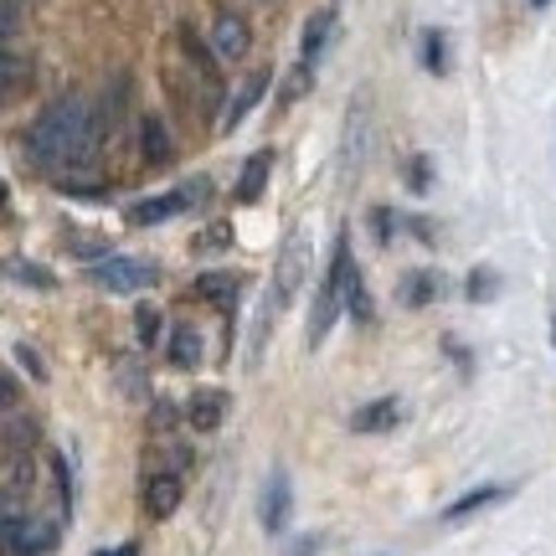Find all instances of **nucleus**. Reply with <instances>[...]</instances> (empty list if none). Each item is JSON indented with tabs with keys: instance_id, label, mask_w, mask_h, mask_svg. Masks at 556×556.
Segmentation results:
<instances>
[{
	"instance_id": "nucleus-8",
	"label": "nucleus",
	"mask_w": 556,
	"mask_h": 556,
	"mask_svg": "<svg viewBox=\"0 0 556 556\" xmlns=\"http://www.w3.org/2000/svg\"><path fill=\"white\" fill-rule=\"evenodd\" d=\"M5 546L11 556H52L58 552V526L52 520H21V510H5Z\"/></svg>"
},
{
	"instance_id": "nucleus-15",
	"label": "nucleus",
	"mask_w": 556,
	"mask_h": 556,
	"mask_svg": "<svg viewBox=\"0 0 556 556\" xmlns=\"http://www.w3.org/2000/svg\"><path fill=\"white\" fill-rule=\"evenodd\" d=\"M438 294H443V278L428 274V268H413V274L397 278V304L402 309H428Z\"/></svg>"
},
{
	"instance_id": "nucleus-10",
	"label": "nucleus",
	"mask_w": 556,
	"mask_h": 556,
	"mask_svg": "<svg viewBox=\"0 0 556 556\" xmlns=\"http://www.w3.org/2000/svg\"><path fill=\"white\" fill-rule=\"evenodd\" d=\"M268 83H274V73L268 67H258V73H248V78L238 83V93L227 99V109H222V119H217V129L222 135H232V129H242V119L253 114L263 103V93H268Z\"/></svg>"
},
{
	"instance_id": "nucleus-17",
	"label": "nucleus",
	"mask_w": 556,
	"mask_h": 556,
	"mask_svg": "<svg viewBox=\"0 0 556 556\" xmlns=\"http://www.w3.org/2000/svg\"><path fill=\"white\" fill-rule=\"evenodd\" d=\"M268 170H274V155H268V150H253V155L242 160V176H238V201H242V206H253V201L263 197Z\"/></svg>"
},
{
	"instance_id": "nucleus-3",
	"label": "nucleus",
	"mask_w": 556,
	"mask_h": 556,
	"mask_svg": "<svg viewBox=\"0 0 556 556\" xmlns=\"http://www.w3.org/2000/svg\"><path fill=\"white\" fill-rule=\"evenodd\" d=\"M345 268H351V238L340 232V238H336V253H330V268L319 274L315 309H309V351H319V345L330 340L340 309H345Z\"/></svg>"
},
{
	"instance_id": "nucleus-11",
	"label": "nucleus",
	"mask_w": 556,
	"mask_h": 556,
	"mask_svg": "<svg viewBox=\"0 0 556 556\" xmlns=\"http://www.w3.org/2000/svg\"><path fill=\"white\" fill-rule=\"evenodd\" d=\"M180 407H186V428H191V433H217L232 402H227V392H222V387H197V392L180 402Z\"/></svg>"
},
{
	"instance_id": "nucleus-5",
	"label": "nucleus",
	"mask_w": 556,
	"mask_h": 556,
	"mask_svg": "<svg viewBox=\"0 0 556 556\" xmlns=\"http://www.w3.org/2000/svg\"><path fill=\"white\" fill-rule=\"evenodd\" d=\"M206 176H197V180H180V186H170V191H160V197H144V201H135L124 217H129V227H160V222H176V217H186L191 206H201L206 201Z\"/></svg>"
},
{
	"instance_id": "nucleus-16",
	"label": "nucleus",
	"mask_w": 556,
	"mask_h": 556,
	"mask_svg": "<svg viewBox=\"0 0 556 556\" xmlns=\"http://www.w3.org/2000/svg\"><path fill=\"white\" fill-rule=\"evenodd\" d=\"M397 422H402V402L397 397H377V402H366V407L351 413V428H356V433H392Z\"/></svg>"
},
{
	"instance_id": "nucleus-34",
	"label": "nucleus",
	"mask_w": 556,
	"mask_h": 556,
	"mask_svg": "<svg viewBox=\"0 0 556 556\" xmlns=\"http://www.w3.org/2000/svg\"><path fill=\"white\" fill-rule=\"evenodd\" d=\"M16 361H21V366H26V371H31L37 381H47V366H41V356L31 351V345H16Z\"/></svg>"
},
{
	"instance_id": "nucleus-29",
	"label": "nucleus",
	"mask_w": 556,
	"mask_h": 556,
	"mask_svg": "<svg viewBox=\"0 0 556 556\" xmlns=\"http://www.w3.org/2000/svg\"><path fill=\"white\" fill-rule=\"evenodd\" d=\"M464 294L475 299V304L495 299L500 294V274H495V268H475V274H469V283H464Z\"/></svg>"
},
{
	"instance_id": "nucleus-6",
	"label": "nucleus",
	"mask_w": 556,
	"mask_h": 556,
	"mask_svg": "<svg viewBox=\"0 0 556 556\" xmlns=\"http://www.w3.org/2000/svg\"><path fill=\"white\" fill-rule=\"evenodd\" d=\"M83 278H88L93 289H109V294H139V289H150V283L160 278V263L114 253V258H103V263H88V274Z\"/></svg>"
},
{
	"instance_id": "nucleus-32",
	"label": "nucleus",
	"mask_w": 556,
	"mask_h": 556,
	"mask_svg": "<svg viewBox=\"0 0 556 556\" xmlns=\"http://www.w3.org/2000/svg\"><path fill=\"white\" fill-rule=\"evenodd\" d=\"M407 186H413V197L428 191V155H407Z\"/></svg>"
},
{
	"instance_id": "nucleus-14",
	"label": "nucleus",
	"mask_w": 556,
	"mask_h": 556,
	"mask_svg": "<svg viewBox=\"0 0 556 556\" xmlns=\"http://www.w3.org/2000/svg\"><path fill=\"white\" fill-rule=\"evenodd\" d=\"M139 150H144V165H150V170H170V165H176V144L165 135L160 114H144V119H139Z\"/></svg>"
},
{
	"instance_id": "nucleus-13",
	"label": "nucleus",
	"mask_w": 556,
	"mask_h": 556,
	"mask_svg": "<svg viewBox=\"0 0 556 556\" xmlns=\"http://www.w3.org/2000/svg\"><path fill=\"white\" fill-rule=\"evenodd\" d=\"M191 294H197L201 304H212L217 315H232V309H238V299H242V278H238V274H222V268H212V274L197 278V289H191Z\"/></svg>"
},
{
	"instance_id": "nucleus-35",
	"label": "nucleus",
	"mask_w": 556,
	"mask_h": 556,
	"mask_svg": "<svg viewBox=\"0 0 556 556\" xmlns=\"http://www.w3.org/2000/svg\"><path fill=\"white\" fill-rule=\"evenodd\" d=\"M93 556H139L135 541H124V546H114V552H93Z\"/></svg>"
},
{
	"instance_id": "nucleus-30",
	"label": "nucleus",
	"mask_w": 556,
	"mask_h": 556,
	"mask_svg": "<svg viewBox=\"0 0 556 556\" xmlns=\"http://www.w3.org/2000/svg\"><path fill=\"white\" fill-rule=\"evenodd\" d=\"M191 248H197V253H222V248H232V227H227V222H212Z\"/></svg>"
},
{
	"instance_id": "nucleus-23",
	"label": "nucleus",
	"mask_w": 556,
	"mask_h": 556,
	"mask_svg": "<svg viewBox=\"0 0 556 556\" xmlns=\"http://www.w3.org/2000/svg\"><path fill=\"white\" fill-rule=\"evenodd\" d=\"M345 309H351L361 325L377 319V304H371V294H366V274L356 268V258H351V268H345Z\"/></svg>"
},
{
	"instance_id": "nucleus-36",
	"label": "nucleus",
	"mask_w": 556,
	"mask_h": 556,
	"mask_svg": "<svg viewBox=\"0 0 556 556\" xmlns=\"http://www.w3.org/2000/svg\"><path fill=\"white\" fill-rule=\"evenodd\" d=\"M16 5H21V0H16Z\"/></svg>"
},
{
	"instance_id": "nucleus-24",
	"label": "nucleus",
	"mask_w": 556,
	"mask_h": 556,
	"mask_svg": "<svg viewBox=\"0 0 556 556\" xmlns=\"http://www.w3.org/2000/svg\"><path fill=\"white\" fill-rule=\"evenodd\" d=\"M114 377H119V392L129 402H150V381H144V366L135 356H119L114 361Z\"/></svg>"
},
{
	"instance_id": "nucleus-9",
	"label": "nucleus",
	"mask_w": 556,
	"mask_h": 556,
	"mask_svg": "<svg viewBox=\"0 0 556 556\" xmlns=\"http://www.w3.org/2000/svg\"><path fill=\"white\" fill-rule=\"evenodd\" d=\"M289 516H294V484H289L283 469H274V475L263 479L258 520H263V531H268V536H283V531H289Z\"/></svg>"
},
{
	"instance_id": "nucleus-2",
	"label": "nucleus",
	"mask_w": 556,
	"mask_h": 556,
	"mask_svg": "<svg viewBox=\"0 0 556 556\" xmlns=\"http://www.w3.org/2000/svg\"><path fill=\"white\" fill-rule=\"evenodd\" d=\"M304 278H309V238L304 232H289L283 248H278V263H274V278H268V294L258 304V325H253V345H248V366H258L263 361V345L274 336V325L283 319V309L294 304V294L304 289Z\"/></svg>"
},
{
	"instance_id": "nucleus-26",
	"label": "nucleus",
	"mask_w": 556,
	"mask_h": 556,
	"mask_svg": "<svg viewBox=\"0 0 556 556\" xmlns=\"http://www.w3.org/2000/svg\"><path fill=\"white\" fill-rule=\"evenodd\" d=\"M135 336H139V345H144V351H155L160 340H170V336H165V315H160L155 304H139V309H135Z\"/></svg>"
},
{
	"instance_id": "nucleus-20",
	"label": "nucleus",
	"mask_w": 556,
	"mask_h": 556,
	"mask_svg": "<svg viewBox=\"0 0 556 556\" xmlns=\"http://www.w3.org/2000/svg\"><path fill=\"white\" fill-rule=\"evenodd\" d=\"M336 37V11H315V16L304 21V41H299V58L304 62H319L325 58V47Z\"/></svg>"
},
{
	"instance_id": "nucleus-27",
	"label": "nucleus",
	"mask_w": 556,
	"mask_h": 556,
	"mask_svg": "<svg viewBox=\"0 0 556 556\" xmlns=\"http://www.w3.org/2000/svg\"><path fill=\"white\" fill-rule=\"evenodd\" d=\"M417 58H422V67H428L433 78H443V73H448V37H443V31H422Z\"/></svg>"
},
{
	"instance_id": "nucleus-7",
	"label": "nucleus",
	"mask_w": 556,
	"mask_h": 556,
	"mask_svg": "<svg viewBox=\"0 0 556 556\" xmlns=\"http://www.w3.org/2000/svg\"><path fill=\"white\" fill-rule=\"evenodd\" d=\"M186 500V475H170V469H144V484H139V505L150 520H170Z\"/></svg>"
},
{
	"instance_id": "nucleus-22",
	"label": "nucleus",
	"mask_w": 556,
	"mask_h": 556,
	"mask_svg": "<svg viewBox=\"0 0 556 556\" xmlns=\"http://www.w3.org/2000/svg\"><path fill=\"white\" fill-rule=\"evenodd\" d=\"M5 274H11V283H21V289H37V294H52V289H58L52 268H41V263H31V258H5Z\"/></svg>"
},
{
	"instance_id": "nucleus-19",
	"label": "nucleus",
	"mask_w": 556,
	"mask_h": 556,
	"mask_svg": "<svg viewBox=\"0 0 556 556\" xmlns=\"http://www.w3.org/2000/svg\"><path fill=\"white\" fill-rule=\"evenodd\" d=\"M165 361H170L176 371H191V366H201V336H197V325H176V330H170V340H165Z\"/></svg>"
},
{
	"instance_id": "nucleus-21",
	"label": "nucleus",
	"mask_w": 556,
	"mask_h": 556,
	"mask_svg": "<svg viewBox=\"0 0 556 556\" xmlns=\"http://www.w3.org/2000/svg\"><path fill=\"white\" fill-rule=\"evenodd\" d=\"M309 88H315V62H304V58H299L294 67L283 73V83H278V93H274V109H278V114H283V109H294V103L304 99Z\"/></svg>"
},
{
	"instance_id": "nucleus-12",
	"label": "nucleus",
	"mask_w": 556,
	"mask_h": 556,
	"mask_svg": "<svg viewBox=\"0 0 556 556\" xmlns=\"http://www.w3.org/2000/svg\"><path fill=\"white\" fill-rule=\"evenodd\" d=\"M248 47H253L248 21H242L238 11H217V21H212V52H217L222 62H242L248 58Z\"/></svg>"
},
{
	"instance_id": "nucleus-28",
	"label": "nucleus",
	"mask_w": 556,
	"mask_h": 556,
	"mask_svg": "<svg viewBox=\"0 0 556 556\" xmlns=\"http://www.w3.org/2000/svg\"><path fill=\"white\" fill-rule=\"evenodd\" d=\"M402 227H407V217H402V212H392V206H377V212H371V232H377L381 248H392V238H397Z\"/></svg>"
},
{
	"instance_id": "nucleus-1",
	"label": "nucleus",
	"mask_w": 556,
	"mask_h": 556,
	"mask_svg": "<svg viewBox=\"0 0 556 556\" xmlns=\"http://www.w3.org/2000/svg\"><path fill=\"white\" fill-rule=\"evenodd\" d=\"M99 135H103V124H99V114H88V103L58 99L26 124L21 150H26V160L37 170H67V165H83V160L93 155Z\"/></svg>"
},
{
	"instance_id": "nucleus-33",
	"label": "nucleus",
	"mask_w": 556,
	"mask_h": 556,
	"mask_svg": "<svg viewBox=\"0 0 556 556\" xmlns=\"http://www.w3.org/2000/svg\"><path fill=\"white\" fill-rule=\"evenodd\" d=\"M325 552V536L319 531H309V536H294L289 546H283V556H319Z\"/></svg>"
},
{
	"instance_id": "nucleus-18",
	"label": "nucleus",
	"mask_w": 556,
	"mask_h": 556,
	"mask_svg": "<svg viewBox=\"0 0 556 556\" xmlns=\"http://www.w3.org/2000/svg\"><path fill=\"white\" fill-rule=\"evenodd\" d=\"M510 495V484H479V490H469V495H458L448 510H443V520L448 526H458L464 516H475V510H490V505H500V500Z\"/></svg>"
},
{
	"instance_id": "nucleus-31",
	"label": "nucleus",
	"mask_w": 556,
	"mask_h": 556,
	"mask_svg": "<svg viewBox=\"0 0 556 556\" xmlns=\"http://www.w3.org/2000/svg\"><path fill=\"white\" fill-rule=\"evenodd\" d=\"M21 78H31V67H26L16 52H5V99H16L21 93Z\"/></svg>"
},
{
	"instance_id": "nucleus-4",
	"label": "nucleus",
	"mask_w": 556,
	"mask_h": 556,
	"mask_svg": "<svg viewBox=\"0 0 556 556\" xmlns=\"http://www.w3.org/2000/svg\"><path fill=\"white\" fill-rule=\"evenodd\" d=\"M176 47H180V58H186V78L197 83V109H217L222 103V58L206 47V41L191 31V26H180L176 31Z\"/></svg>"
},
{
	"instance_id": "nucleus-25",
	"label": "nucleus",
	"mask_w": 556,
	"mask_h": 556,
	"mask_svg": "<svg viewBox=\"0 0 556 556\" xmlns=\"http://www.w3.org/2000/svg\"><path fill=\"white\" fill-rule=\"evenodd\" d=\"M62 248H67V253H78L83 263H103V258H114V248H109V238H99V232H67V238H62Z\"/></svg>"
}]
</instances>
